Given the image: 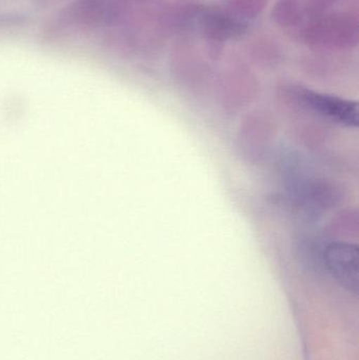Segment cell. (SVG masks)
Instances as JSON below:
<instances>
[{"label":"cell","mask_w":359,"mask_h":360,"mask_svg":"<svg viewBox=\"0 0 359 360\" xmlns=\"http://www.w3.org/2000/svg\"><path fill=\"white\" fill-rule=\"evenodd\" d=\"M358 258V245L344 241L330 243L324 252V264L328 272L341 287L355 295L359 289Z\"/></svg>","instance_id":"1"},{"label":"cell","mask_w":359,"mask_h":360,"mask_svg":"<svg viewBox=\"0 0 359 360\" xmlns=\"http://www.w3.org/2000/svg\"><path fill=\"white\" fill-rule=\"evenodd\" d=\"M301 99L308 109L330 122L347 128L358 127L359 110L356 101L310 90L303 91Z\"/></svg>","instance_id":"2"}]
</instances>
